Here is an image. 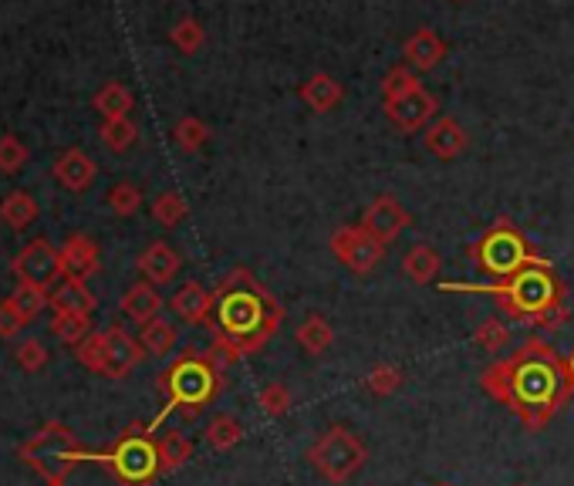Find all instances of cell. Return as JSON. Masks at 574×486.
<instances>
[{
    "label": "cell",
    "instance_id": "8",
    "mask_svg": "<svg viewBox=\"0 0 574 486\" xmlns=\"http://www.w3.org/2000/svg\"><path fill=\"white\" fill-rule=\"evenodd\" d=\"M304 460L312 463V470L328 479V483H348L351 476H359L369 450L362 443V436L348 426H328L315 436V443L307 447Z\"/></svg>",
    "mask_w": 574,
    "mask_h": 486
},
{
    "label": "cell",
    "instance_id": "40",
    "mask_svg": "<svg viewBox=\"0 0 574 486\" xmlns=\"http://www.w3.org/2000/svg\"><path fill=\"white\" fill-rule=\"evenodd\" d=\"M109 210L122 219L128 216H136L143 210V190L139 187H132V183H115L109 190Z\"/></svg>",
    "mask_w": 574,
    "mask_h": 486
},
{
    "label": "cell",
    "instance_id": "32",
    "mask_svg": "<svg viewBox=\"0 0 574 486\" xmlns=\"http://www.w3.org/2000/svg\"><path fill=\"white\" fill-rule=\"evenodd\" d=\"M153 216H156V224H162V227H180L183 219L190 216V206L176 190H162L153 200Z\"/></svg>",
    "mask_w": 574,
    "mask_h": 486
},
{
    "label": "cell",
    "instance_id": "12",
    "mask_svg": "<svg viewBox=\"0 0 574 486\" xmlns=\"http://www.w3.org/2000/svg\"><path fill=\"white\" fill-rule=\"evenodd\" d=\"M436 112H439V99L429 92V88H416V92L406 95L403 102L385 105L389 122L399 132H426L436 122Z\"/></svg>",
    "mask_w": 574,
    "mask_h": 486
},
{
    "label": "cell",
    "instance_id": "37",
    "mask_svg": "<svg viewBox=\"0 0 574 486\" xmlns=\"http://www.w3.org/2000/svg\"><path fill=\"white\" fill-rule=\"evenodd\" d=\"M136 139H139V128H136V122H132V118H109V122H102V143L112 152L132 149V146H136Z\"/></svg>",
    "mask_w": 574,
    "mask_h": 486
},
{
    "label": "cell",
    "instance_id": "7",
    "mask_svg": "<svg viewBox=\"0 0 574 486\" xmlns=\"http://www.w3.org/2000/svg\"><path fill=\"white\" fill-rule=\"evenodd\" d=\"M95 463H102L115 479H122L125 486H149L159 473V443L149 426H128L112 450L95 453Z\"/></svg>",
    "mask_w": 574,
    "mask_h": 486
},
{
    "label": "cell",
    "instance_id": "28",
    "mask_svg": "<svg viewBox=\"0 0 574 486\" xmlns=\"http://www.w3.org/2000/svg\"><path fill=\"white\" fill-rule=\"evenodd\" d=\"M92 105L109 122V118H128V112L136 109V99H132V92L122 81H109V84L99 88V95H95Z\"/></svg>",
    "mask_w": 574,
    "mask_h": 486
},
{
    "label": "cell",
    "instance_id": "31",
    "mask_svg": "<svg viewBox=\"0 0 574 486\" xmlns=\"http://www.w3.org/2000/svg\"><path fill=\"white\" fill-rule=\"evenodd\" d=\"M172 143L180 146L183 152H200L210 143V125L196 115H183L180 122L172 125Z\"/></svg>",
    "mask_w": 574,
    "mask_h": 486
},
{
    "label": "cell",
    "instance_id": "14",
    "mask_svg": "<svg viewBox=\"0 0 574 486\" xmlns=\"http://www.w3.org/2000/svg\"><path fill=\"white\" fill-rule=\"evenodd\" d=\"M99 244L88 234H71L61 244V281H88L99 274Z\"/></svg>",
    "mask_w": 574,
    "mask_h": 486
},
{
    "label": "cell",
    "instance_id": "11",
    "mask_svg": "<svg viewBox=\"0 0 574 486\" xmlns=\"http://www.w3.org/2000/svg\"><path fill=\"white\" fill-rule=\"evenodd\" d=\"M409 224H413L409 210H406L399 200H395V196H389V193L375 196V200L365 206V213H362V227H365L379 244H392Z\"/></svg>",
    "mask_w": 574,
    "mask_h": 486
},
{
    "label": "cell",
    "instance_id": "41",
    "mask_svg": "<svg viewBox=\"0 0 574 486\" xmlns=\"http://www.w3.org/2000/svg\"><path fill=\"white\" fill-rule=\"evenodd\" d=\"M75 355H78V362H81L88 372L102 375V372H105V331H92V335H88V338L75 348Z\"/></svg>",
    "mask_w": 574,
    "mask_h": 486
},
{
    "label": "cell",
    "instance_id": "17",
    "mask_svg": "<svg viewBox=\"0 0 574 486\" xmlns=\"http://www.w3.org/2000/svg\"><path fill=\"white\" fill-rule=\"evenodd\" d=\"M180 263H183L180 253H176L166 240H153V244L139 253L136 268H139V274H143L149 284L162 287V284L176 281V274H180Z\"/></svg>",
    "mask_w": 574,
    "mask_h": 486
},
{
    "label": "cell",
    "instance_id": "23",
    "mask_svg": "<svg viewBox=\"0 0 574 486\" xmlns=\"http://www.w3.org/2000/svg\"><path fill=\"white\" fill-rule=\"evenodd\" d=\"M439 271H443V257H439L436 247L429 244H416L406 257H403V274L413 281V284H432L439 278Z\"/></svg>",
    "mask_w": 574,
    "mask_h": 486
},
{
    "label": "cell",
    "instance_id": "39",
    "mask_svg": "<svg viewBox=\"0 0 574 486\" xmlns=\"http://www.w3.org/2000/svg\"><path fill=\"white\" fill-rule=\"evenodd\" d=\"M8 301L24 315V321H31V318H37L44 312V304H52V294L41 291V287H31V284H18Z\"/></svg>",
    "mask_w": 574,
    "mask_h": 486
},
{
    "label": "cell",
    "instance_id": "44",
    "mask_svg": "<svg viewBox=\"0 0 574 486\" xmlns=\"http://www.w3.org/2000/svg\"><path fill=\"white\" fill-rule=\"evenodd\" d=\"M24 325H27V321H24V315L18 312V307H14L8 297L0 301V338H14Z\"/></svg>",
    "mask_w": 574,
    "mask_h": 486
},
{
    "label": "cell",
    "instance_id": "1",
    "mask_svg": "<svg viewBox=\"0 0 574 486\" xmlns=\"http://www.w3.org/2000/svg\"><path fill=\"white\" fill-rule=\"evenodd\" d=\"M480 388L514 412L527 432H541L574 395L567 359L544 338H527L507 359L483 369Z\"/></svg>",
    "mask_w": 574,
    "mask_h": 486
},
{
    "label": "cell",
    "instance_id": "36",
    "mask_svg": "<svg viewBox=\"0 0 574 486\" xmlns=\"http://www.w3.org/2000/svg\"><path fill=\"white\" fill-rule=\"evenodd\" d=\"M257 406L263 416H271V419H281L291 412L294 399H291V388L284 382H268L260 392H257Z\"/></svg>",
    "mask_w": 574,
    "mask_h": 486
},
{
    "label": "cell",
    "instance_id": "25",
    "mask_svg": "<svg viewBox=\"0 0 574 486\" xmlns=\"http://www.w3.org/2000/svg\"><path fill=\"white\" fill-rule=\"evenodd\" d=\"M0 219L11 227V230H27L34 219H37V200L24 190H14L8 193L4 200H0Z\"/></svg>",
    "mask_w": 574,
    "mask_h": 486
},
{
    "label": "cell",
    "instance_id": "43",
    "mask_svg": "<svg viewBox=\"0 0 574 486\" xmlns=\"http://www.w3.org/2000/svg\"><path fill=\"white\" fill-rule=\"evenodd\" d=\"M14 362H18L24 372H41L44 365H48V348H44L37 338H27V341H21V344H18V351H14Z\"/></svg>",
    "mask_w": 574,
    "mask_h": 486
},
{
    "label": "cell",
    "instance_id": "38",
    "mask_svg": "<svg viewBox=\"0 0 574 486\" xmlns=\"http://www.w3.org/2000/svg\"><path fill=\"white\" fill-rule=\"evenodd\" d=\"M403 382H406L403 369H399V365H389V362H385V365H375V369L365 375V388L375 395V399H385V395L399 392Z\"/></svg>",
    "mask_w": 574,
    "mask_h": 486
},
{
    "label": "cell",
    "instance_id": "2",
    "mask_svg": "<svg viewBox=\"0 0 574 486\" xmlns=\"http://www.w3.org/2000/svg\"><path fill=\"white\" fill-rule=\"evenodd\" d=\"M213 297V318L206 325L213 335L210 355L224 369L260 351L284 325V304L247 268H234Z\"/></svg>",
    "mask_w": 574,
    "mask_h": 486
},
{
    "label": "cell",
    "instance_id": "49",
    "mask_svg": "<svg viewBox=\"0 0 574 486\" xmlns=\"http://www.w3.org/2000/svg\"><path fill=\"white\" fill-rule=\"evenodd\" d=\"M517 486H524V483H517Z\"/></svg>",
    "mask_w": 574,
    "mask_h": 486
},
{
    "label": "cell",
    "instance_id": "20",
    "mask_svg": "<svg viewBox=\"0 0 574 486\" xmlns=\"http://www.w3.org/2000/svg\"><path fill=\"white\" fill-rule=\"evenodd\" d=\"M301 102L312 112H335L345 102V84L328 71H315L301 84Z\"/></svg>",
    "mask_w": 574,
    "mask_h": 486
},
{
    "label": "cell",
    "instance_id": "10",
    "mask_svg": "<svg viewBox=\"0 0 574 486\" xmlns=\"http://www.w3.org/2000/svg\"><path fill=\"white\" fill-rule=\"evenodd\" d=\"M14 278L18 284H31L41 291H55L61 284V250L52 247L48 240H31L18 257H14Z\"/></svg>",
    "mask_w": 574,
    "mask_h": 486
},
{
    "label": "cell",
    "instance_id": "18",
    "mask_svg": "<svg viewBox=\"0 0 574 486\" xmlns=\"http://www.w3.org/2000/svg\"><path fill=\"white\" fill-rule=\"evenodd\" d=\"M213 304H216L213 291H206V287L196 284V281H187L180 291H176V294L169 297V307H172V312L180 315L187 325H210Z\"/></svg>",
    "mask_w": 574,
    "mask_h": 486
},
{
    "label": "cell",
    "instance_id": "26",
    "mask_svg": "<svg viewBox=\"0 0 574 486\" xmlns=\"http://www.w3.org/2000/svg\"><path fill=\"white\" fill-rule=\"evenodd\" d=\"M244 436H247L244 422H240L237 416H230V412H220V416H213V419L206 422V443H210L213 450H220V453H227V450L240 447Z\"/></svg>",
    "mask_w": 574,
    "mask_h": 486
},
{
    "label": "cell",
    "instance_id": "34",
    "mask_svg": "<svg viewBox=\"0 0 574 486\" xmlns=\"http://www.w3.org/2000/svg\"><path fill=\"white\" fill-rule=\"evenodd\" d=\"M52 331L61 344L78 348L88 335H92V315H55Z\"/></svg>",
    "mask_w": 574,
    "mask_h": 486
},
{
    "label": "cell",
    "instance_id": "46",
    "mask_svg": "<svg viewBox=\"0 0 574 486\" xmlns=\"http://www.w3.org/2000/svg\"><path fill=\"white\" fill-rule=\"evenodd\" d=\"M453 4H466V0H453Z\"/></svg>",
    "mask_w": 574,
    "mask_h": 486
},
{
    "label": "cell",
    "instance_id": "24",
    "mask_svg": "<svg viewBox=\"0 0 574 486\" xmlns=\"http://www.w3.org/2000/svg\"><path fill=\"white\" fill-rule=\"evenodd\" d=\"M294 341H297L312 359H318V355H325V351L335 344V328H331V321H328L325 315H307V318L297 325Z\"/></svg>",
    "mask_w": 574,
    "mask_h": 486
},
{
    "label": "cell",
    "instance_id": "45",
    "mask_svg": "<svg viewBox=\"0 0 574 486\" xmlns=\"http://www.w3.org/2000/svg\"><path fill=\"white\" fill-rule=\"evenodd\" d=\"M567 369H571V378H574V348H571V359H567Z\"/></svg>",
    "mask_w": 574,
    "mask_h": 486
},
{
    "label": "cell",
    "instance_id": "4",
    "mask_svg": "<svg viewBox=\"0 0 574 486\" xmlns=\"http://www.w3.org/2000/svg\"><path fill=\"white\" fill-rule=\"evenodd\" d=\"M220 385H224V365H220L210 351L187 348L183 355L156 378V388L162 392V409L149 422V429L156 432L169 412H183L187 419H196L203 406L216 399Z\"/></svg>",
    "mask_w": 574,
    "mask_h": 486
},
{
    "label": "cell",
    "instance_id": "33",
    "mask_svg": "<svg viewBox=\"0 0 574 486\" xmlns=\"http://www.w3.org/2000/svg\"><path fill=\"white\" fill-rule=\"evenodd\" d=\"M473 341H476L480 351L497 355V351H504L510 344V325L504 318H483L473 331Z\"/></svg>",
    "mask_w": 574,
    "mask_h": 486
},
{
    "label": "cell",
    "instance_id": "22",
    "mask_svg": "<svg viewBox=\"0 0 574 486\" xmlns=\"http://www.w3.org/2000/svg\"><path fill=\"white\" fill-rule=\"evenodd\" d=\"M52 312L55 315H92L95 312V294L88 291L85 281H61L52 291Z\"/></svg>",
    "mask_w": 574,
    "mask_h": 486
},
{
    "label": "cell",
    "instance_id": "29",
    "mask_svg": "<svg viewBox=\"0 0 574 486\" xmlns=\"http://www.w3.org/2000/svg\"><path fill=\"white\" fill-rule=\"evenodd\" d=\"M416 88H423V81H419V75L403 61V65H395V68L385 71V78H382V102H385V105L403 102L406 95L416 92Z\"/></svg>",
    "mask_w": 574,
    "mask_h": 486
},
{
    "label": "cell",
    "instance_id": "3",
    "mask_svg": "<svg viewBox=\"0 0 574 486\" xmlns=\"http://www.w3.org/2000/svg\"><path fill=\"white\" fill-rule=\"evenodd\" d=\"M439 287L463 291V294H491L507 318L527 321L531 328H538L548 315L567 307L564 284L554 274L551 263H544V268H524L520 274L494 281V284H439Z\"/></svg>",
    "mask_w": 574,
    "mask_h": 486
},
{
    "label": "cell",
    "instance_id": "9",
    "mask_svg": "<svg viewBox=\"0 0 574 486\" xmlns=\"http://www.w3.org/2000/svg\"><path fill=\"white\" fill-rule=\"evenodd\" d=\"M328 247H331V253L345 263V268L351 271V274H359V278H365V274H372L379 263L385 260V244H379L362 224L356 227H338L335 234H331V240H328Z\"/></svg>",
    "mask_w": 574,
    "mask_h": 486
},
{
    "label": "cell",
    "instance_id": "19",
    "mask_svg": "<svg viewBox=\"0 0 574 486\" xmlns=\"http://www.w3.org/2000/svg\"><path fill=\"white\" fill-rule=\"evenodd\" d=\"M95 159L88 156L85 149H65L58 159H55V180L71 190V193H85L95 180Z\"/></svg>",
    "mask_w": 574,
    "mask_h": 486
},
{
    "label": "cell",
    "instance_id": "30",
    "mask_svg": "<svg viewBox=\"0 0 574 486\" xmlns=\"http://www.w3.org/2000/svg\"><path fill=\"white\" fill-rule=\"evenodd\" d=\"M139 344L146 348V355H169L176 348V325H169L166 318H153L149 325H143L139 331Z\"/></svg>",
    "mask_w": 574,
    "mask_h": 486
},
{
    "label": "cell",
    "instance_id": "47",
    "mask_svg": "<svg viewBox=\"0 0 574 486\" xmlns=\"http://www.w3.org/2000/svg\"><path fill=\"white\" fill-rule=\"evenodd\" d=\"M48 486H65V483H48Z\"/></svg>",
    "mask_w": 574,
    "mask_h": 486
},
{
    "label": "cell",
    "instance_id": "13",
    "mask_svg": "<svg viewBox=\"0 0 574 486\" xmlns=\"http://www.w3.org/2000/svg\"><path fill=\"white\" fill-rule=\"evenodd\" d=\"M146 359V348L139 344V338H132L122 325L105 328V378H125L132 369H139V362Z\"/></svg>",
    "mask_w": 574,
    "mask_h": 486
},
{
    "label": "cell",
    "instance_id": "16",
    "mask_svg": "<svg viewBox=\"0 0 574 486\" xmlns=\"http://www.w3.org/2000/svg\"><path fill=\"white\" fill-rule=\"evenodd\" d=\"M423 143H426V152L429 156H436V159H457V156H463V149H466V143H470V136H466V128L457 122V118H436L429 128H426V136H423Z\"/></svg>",
    "mask_w": 574,
    "mask_h": 486
},
{
    "label": "cell",
    "instance_id": "35",
    "mask_svg": "<svg viewBox=\"0 0 574 486\" xmlns=\"http://www.w3.org/2000/svg\"><path fill=\"white\" fill-rule=\"evenodd\" d=\"M169 41H172V48H180L183 55H196L206 44V31L196 18H180L169 27Z\"/></svg>",
    "mask_w": 574,
    "mask_h": 486
},
{
    "label": "cell",
    "instance_id": "5",
    "mask_svg": "<svg viewBox=\"0 0 574 486\" xmlns=\"http://www.w3.org/2000/svg\"><path fill=\"white\" fill-rule=\"evenodd\" d=\"M18 460H24L37 476H44L48 483H65L68 473L81 463H95V453L85 450L81 439L58 419L44 422L31 439H24Z\"/></svg>",
    "mask_w": 574,
    "mask_h": 486
},
{
    "label": "cell",
    "instance_id": "27",
    "mask_svg": "<svg viewBox=\"0 0 574 486\" xmlns=\"http://www.w3.org/2000/svg\"><path fill=\"white\" fill-rule=\"evenodd\" d=\"M159 473H176L193 460V443L183 432H162L159 439Z\"/></svg>",
    "mask_w": 574,
    "mask_h": 486
},
{
    "label": "cell",
    "instance_id": "15",
    "mask_svg": "<svg viewBox=\"0 0 574 486\" xmlns=\"http://www.w3.org/2000/svg\"><path fill=\"white\" fill-rule=\"evenodd\" d=\"M447 41L439 37L432 27H419V31H413L409 37H406V44H403V58H406V65L413 68V71H432L439 61L447 58Z\"/></svg>",
    "mask_w": 574,
    "mask_h": 486
},
{
    "label": "cell",
    "instance_id": "6",
    "mask_svg": "<svg viewBox=\"0 0 574 486\" xmlns=\"http://www.w3.org/2000/svg\"><path fill=\"white\" fill-rule=\"evenodd\" d=\"M470 257L483 274H491L497 281L514 278L524 268H544V263H551L548 257L531 250L527 237L510 224V219H497V224L470 247Z\"/></svg>",
    "mask_w": 574,
    "mask_h": 486
},
{
    "label": "cell",
    "instance_id": "42",
    "mask_svg": "<svg viewBox=\"0 0 574 486\" xmlns=\"http://www.w3.org/2000/svg\"><path fill=\"white\" fill-rule=\"evenodd\" d=\"M27 159H31V152L18 136H0V172L14 176L27 166Z\"/></svg>",
    "mask_w": 574,
    "mask_h": 486
},
{
    "label": "cell",
    "instance_id": "21",
    "mask_svg": "<svg viewBox=\"0 0 574 486\" xmlns=\"http://www.w3.org/2000/svg\"><path fill=\"white\" fill-rule=\"evenodd\" d=\"M119 307H122V315H125V318L139 321V325H149V321H153V318H159V312H162L159 287H156V284H149V281L132 284V287L122 294Z\"/></svg>",
    "mask_w": 574,
    "mask_h": 486
},
{
    "label": "cell",
    "instance_id": "48",
    "mask_svg": "<svg viewBox=\"0 0 574 486\" xmlns=\"http://www.w3.org/2000/svg\"><path fill=\"white\" fill-rule=\"evenodd\" d=\"M436 486H450V483H436Z\"/></svg>",
    "mask_w": 574,
    "mask_h": 486
}]
</instances>
